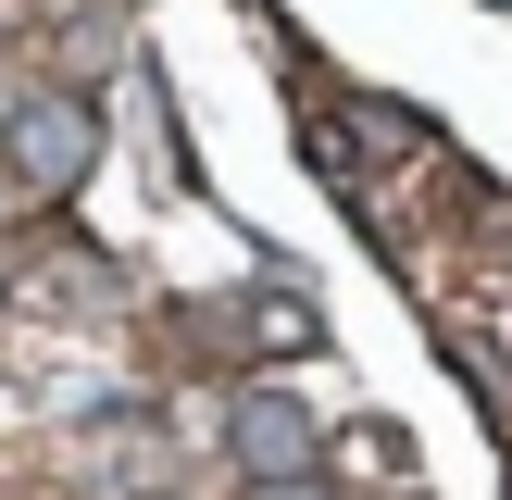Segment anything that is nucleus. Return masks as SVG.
Segmentation results:
<instances>
[{
	"label": "nucleus",
	"mask_w": 512,
	"mask_h": 500,
	"mask_svg": "<svg viewBox=\"0 0 512 500\" xmlns=\"http://www.w3.org/2000/svg\"><path fill=\"white\" fill-rule=\"evenodd\" d=\"M0 163H13V188L75 200L100 175V100L88 88H25L13 113H0Z\"/></svg>",
	"instance_id": "obj_1"
},
{
	"label": "nucleus",
	"mask_w": 512,
	"mask_h": 500,
	"mask_svg": "<svg viewBox=\"0 0 512 500\" xmlns=\"http://www.w3.org/2000/svg\"><path fill=\"white\" fill-rule=\"evenodd\" d=\"M225 450H238L250 488H300V475H325V413L300 388H238L225 400Z\"/></svg>",
	"instance_id": "obj_2"
},
{
	"label": "nucleus",
	"mask_w": 512,
	"mask_h": 500,
	"mask_svg": "<svg viewBox=\"0 0 512 500\" xmlns=\"http://www.w3.org/2000/svg\"><path fill=\"white\" fill-rule=\"evenodd\" d=\"M238 500H338V488H325V475H300V488H238Z\"/></svg>",
	"instance_id": "obj_3"
},
{
	"label": "nucleus",
	"mask_w": 512,
	"mask_h": 500,
	"mask_svg": "<svg viewBox=\"0 0 512 500\" xmlns=\"http://www.w3.org/2000/svg\"><path fill=\"white\" fill-rule=\"evenodd\" d=\"M488 238H500V250H512V200H488Z\"/></svg>",
	"instance_id": "obj_4"
},
{
	"label": "nucleus",
	"mask_w": 512,
	"mask_h": 500,
	"mask_svg": "<svg viewBox=\"0 0 512 500\" xmlns=\"http://www.w3.org/2000/svg\"><path fill=\"white\" fill-rule=\"evenodd\" d=\"M500 13H512V0H500Z\"/></svg>",
	"instance_id": "obj_5"
}]
</instances>
